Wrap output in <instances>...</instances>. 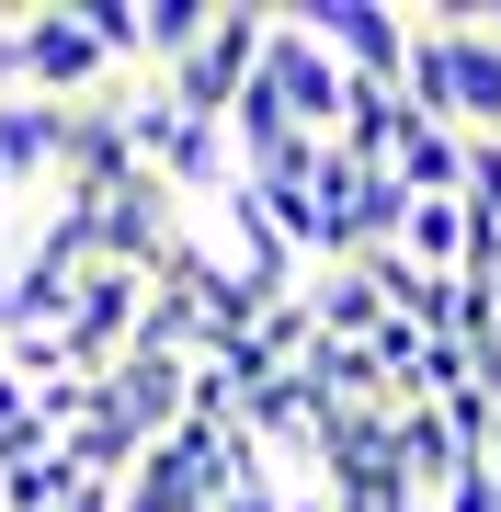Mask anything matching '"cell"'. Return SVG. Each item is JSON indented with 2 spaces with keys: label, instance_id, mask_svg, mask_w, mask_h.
<instances>
[{
  "label": "cell",
  "instance_id": "1",
  "mask_svg": "<svg viewBox=\"0 0 501 512\" xmlns=\"http://www.w3.org/2000/svg\"><path fill=\"white\" fill-rule=\"evenodd\" d=\"M251 69H262V12L228 0V12H205V35H194L183 69H160V103L194 114V126H228V103L251 92Z\"/></svg>",
  "mask_w": 501,
  "mask_h": 512
},
{
  "label": "cell",
  "instance_id": "2",
  "mask_svg": "<svg viewBox=\"0 0 501 512\" xmlns=\"http://www.w3.org/2000/svg\"><path fill=\"white\" fill-rule=\"evenodd\" d=\"M297 23L319 35L342 80H376V92H399V57H410V12L399 0H297Z\"/></svg>",
  "mask_w": 501,
  "mask_h": 512
},
{
  "label": "cell",
  "instance_id": "3",
  "mask_svg": "<svg viewBox=\"0 0 501 512\" xmlns=\"http://www.w3.org/2000/svg\"><path fill=\"white\" fill-rule=\"evenodd\" d=\"M262 92H274L285 103V126H297V137H331V103H342V69H331V57H319V35H308V23L297 12H262Z\"/></svg>",
  "mask_w": 501,
  "mask_h": 512
},
{
  "label": "cell",
  "instance_id": "4",
  "mask_svg": "<svg viewBox=\"0 0 501 512\" xmlns=\"http://www.w3.org/2000/svg\"><path fill=\"white\" fill-rule=\"evenodd\" d=\"M12 35H23V92L35 103H92V80H114L92 12H12Z\"/></svg>",
  "mask_w": 501,
  "mask_h": 512
},
{
  "label": "cell",
  "instance_id": "5",
  "mask_svg": "<svg viewBox=\"0 0 501 512\" xmlns=\"http://www.w3.org/2000/svg\"><path fill=\"white\" fill-rule=\"evenodd\" d=\"M57 126H69V103L0 92V194H23V183H46V171H57Z\"/></svg>",
  "mask_w": 501,
  "mask_h": 512
},
{
  "label": "cell",
  "instance_id": "6",
  "mask_svg": "<svg viewBox=\"0 0 501 512\" xmlns=\"http://www.w3.org/2000/svg\"><path fill=\"white\" fill-rule=\"evenodd\" d=\"M194 35H205V0H126V69H137V80L183 69Z\"/></svg>",
  "mask_w": 501,
  "mask_h": 512
},
{
  "label": "cell",
  "instance_id": "7",
  "mask_svg": "<svg viewBox=\"0 0 501 512\" xmlns=\"http://www.w3.org/2000/svg\"><path fill=\"white\" fill-rule=\"evenodd\" d=\"M388 251L410 262V274H456V251H467V205H456V194H410L399 228H388Z\"/></svg>",
  "mask_w": 501,
  "mask_h": 512
},
{
  "label": "cell",
  "instance_id": "8",
  "mask_svg": "<svg viewBox=\"0 0 501 512\" xmlns=\"http://www.w3.org/2000/svg\"><path fill=\"white\" fill-rule=\"evenodd\" d=\"M456 148H467V137H445V126L410 114L399 148H388V183H399V194H456Z\"/></svg>",
  "mask_w": 501,
  "mask_h": 512
},
{
  "label": "cell",
  "instance_id": "9",
  "mask_svg": "<svg viewBox=\"0 0 501 512\" xmlns=\"http://www.w3.org/2000/svg\"><path fill=\"white\" fill-rule=\"evenodd\" d=\"M0 92H23V35H12V12H0Z\"/></svg>",
  "mask_w": 501,
  "mask_h": 512
},
{
  "label": "cell",
  "instance_id": "10",
  "mask_svg": "<svg viewBox=\"0 0 501 512\" xmlns=\"http://www.w3.org/2000/svg\"><path fill=\"white\" fill-rule=\"evenodd\" d=\"M0 421H23V387H12V365H0Z\"/></svg>",
  "mask_w": 501,
  "mask_h": 512
},
{
  "label": "cell",
  "instance_id": "11",
  "mask_svg": "<svg viewBox=\"0 0 501 512\" xmlns=\"http://www.w3.org/2000/svg\"><path fill=\"white\" fill-rule=\"evenodd\" d=\"M0 205H12V194H0Z\"/></svg>",
  "mask_w": 501,
  "mask_h": 512
}]
</instances>
